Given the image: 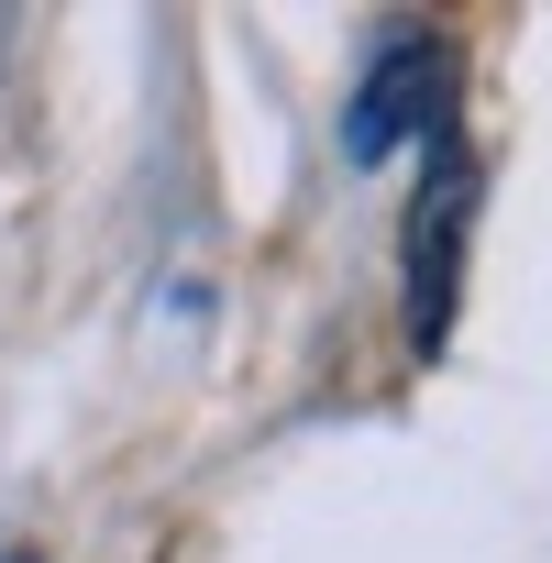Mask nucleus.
I'll return each mask as SVG.
<instances>
[{
	"label": "nucleus",
	"instance_id": "1",
	"mask_svg": "<svg viewBox=\"0 0 552 563\" xmlns=\"http://www.w3.org/2000/svg\"><path fill=\"white\" fill-rule=\"evenodd\" d=\"M431 111H442V45H431V34H398V45L354 78V100H343V155H354V166H387L409 133H431Z\"/></svg>",
	"mask_w": 552,
	"mask_h": 563
},
{
	"label": "nucleus",
	"instance_id": "2",
	"mask_svg": "<svg viewBox=\"0 0 552 563\" xmlns=\"http://www.w3.org/2000/svg\"><path fill=\"white\" fill-rule=\"evenodd\" d=\"M464 210H475V177H464V166H442V188H420V210H409V343H420V354H431L442 321H453Z\"/></svg>",
	"mask_w": 552,
	"mask_h": 563
}]
</instances>
